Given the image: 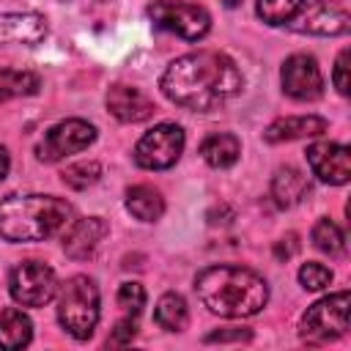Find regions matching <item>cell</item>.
I'll return each mask as SVG.
<instances>
[{"label": "cell", "instance_id": "cell-12", "mask_svg": "<svg viewBox=\"0 0 351 351\" xmlns=\"http://www.w3.org/2000/svg\"><path fill=\"white\" fill-rule=\"evenodd\" d=\"M307 165L315 178L332 186H343L351 178V151L343 143H313L307 148Z\"/></svg>", "mask_w": 351, "mask_h": 351}, {"label": "cell", "instance_id": "cell-14", "mask_svg": "<svg viewBox=\"0 0 351 351\" xmlns=\"http://www.w3.org/2000/svg\"><path fill=\"white\" fill-rule=\"evenodd\" d=\"M104 104L110 110L112 118H118L121 123H143L154 115V101L134 85H112L104 96Z\"/></svg>", "mask_w": 351, "mask_h": 351}, {"label": "cell", "instance_id": "cell-30", "mask_svg": "<svg viewBox=\"0 0 351 351\" xmlns=\"http://www.w3.org/2000/svg\"><path fill=\"white\" fill-rule=\"evenodd\" d=\"M332 82H335V88H337V93L340 96H348V49H343L340 55H337V60H335V69H332Z\"/></svg>", "mask_w": 351, "mask_h": 351}, {"label": "cell", "instance_id": "cell-24", "mask_svg": "<svg viewBox=\"0 0 351 351\" xmlns=\"http://www.w3.org/2000/svg\"><path fill=\"white\" fill-rule=\"evenodd\" d=\"M313 244L321 250V252H326V255H332V258H337V255H343L346 252V236H343V230L332 222V219H326V217H321L315 225H313Z\"/></svg>", "mask_w": 351, "mask_h": 351}, {"label": "cell", "instance_id": "cell-27", "mask_svg": "<svg viewBox=\"0 0 351 351\" xmlns=\"http://www.w3.org/2000/svg\"><path fill=\"white\" fill-rule=\"evenodd\" d=\"M118 307L126 315L137 318L140 310L145 307V288L140 282H121V288H118Z\"/></svg>", "mask_w": 351, "mask_h": 351}, {"label": "cell", "instance_id": "cell-2", "mask_svg": "<svg viewBox=\"0 0 351 351\" xmlns=\"http://www.w3.org/2000/svg\"><path fill=\"white\" fill-rule=\"evenodd\" d=\"M197 299L222 318L258 315L269 302L266 280L244 266H208L195 277Z\"/></svg>", "mask_w": 351, "mask_h": 351}, {"label": "cell", "instance_id": "cell-28", "mask_svg": "<svg viewBox=\"0 0 351 351\" xmlns=\"http://www.w3.org/2000/svg\"><path fill=\"white\" fill-rule=\"evenodd\" d=\"M252 340V332L247 326H228L206 335V343H247Z\"/></svg>", "mask_w": 351, "mask_h": 351}, {"label": "cell", "instance_id": "cell-25", "mask_svg": "<svg viewBox=\"0 0 351 351\" xmlns=\"http://www.w3.org/2000/svg\"><path fill=\"white\" fill-rule=\"evenodd\" d=\"M99 176H101L99 162H74V165H69V167L60 173V181H63L69 189L82 192V189L93 186V184L99 181Z\"/></svg>", "mask_w": 351, "mask_h": 351}, {"label": "cell", "instance_id": "cell-5", "mask_svg": "<svg viewBox=\"0 0 351 351\" xmlns=\"http://www.w3.org/2000/svg\"><path fill=\"white\" fill-rule=\"evenodd\" d=\"M348 329V291H337L332 296L318 299L307 307L299 321V337L307 346H324L343 337Z\"/></svg>", "mask_w": 351, "mask_h": 351}, {"label": "cell", "instance_id": "cell-7", "mask_svg": "<svg viewBox=\"0 0 351 351\" xmlns=\"http://www.w3.org/2000/svg\"><path fill=\"white\" fill-rule=\"evenodd\" d=\"M58 274L41 261H22L8 274V293L22 307H44L58 293Z\"/></svg>", "mask_w": 351, "mask_h": 351}, {"label": "cell", "instance_id": "cell-32", "mask_svg": "<svg viewBox=\"0 0 351 351\" xmlns=\"http://www.w3.org/2000/svg\"><path fill=\"white\" fill-rule=\"evenodd\" d=\"M8 170H11V156H8V151L0 145V181L8 176Z\"/></svg>", "mask_w": 351, "mask_h": 351}, {"label": "cell", "instance_id": "cell-10", "mask_svg": "<svg viewBox=\"0 0 351 351\" xmlns=\"http://www.w3.org/2000/svg\"><path fill=\"white\" fill-rule=\"evenodd\" d=\"M280 82H282V90L296 101H315L324 93L321 66L307 52H296V55L285 58V63L280 69Z\"/></svg>", "mask_w": 351, "mask_h": 351}, {"label": "cell", "instance_id": "cell-9", "mask_svg": "<svg viewBox=\"0 0 351 351\" xmlns=\"http://www.w3.org/2000/svg\"><path fill=\"white\" fill-rule=\"evenodd\" d=\"M96 140V126L82 118H66L55 126H49L36 145V156L41 162H60L71 154L85 151Z\"/></svg>", "mask_w": 351, "mask_h": 351}, {"label": "cell", "instance_id": "cell-8", "mask_svg": "<svg viewBox=\"0 0 351 351\" xmlns=\"http://www.w3.org/2000/svg\"><path fill=\"white\" fill-rule=\"evenodd\" d=\"M184 129L178 123H156L134 145V162L143 170H167L184 151Z\"/></svg>", "mask_w": 351, "mask_h": 351}, {"label": "cell", "instance_id": "cell-26", "mask_svg": "<svg viewBox=\"0 0 351 351\" xmlns=\"http://www.w3.org/2000/svg\"><path fill=\"white\" fill-rule=\"evenodd\" d=\"M299 282H302V288H307V291H324V288L332 282V269L324 266V263L307 261V263H302V269H299Z\"/></svg>", "mask_w": 351, "mask_h": 351}, {"label": "cell", "instance_id": "cell-11", "mask_svg": "<svg viewBox=\"0 0 351 351\" xmlns=\"http://www.w3.org/2000/svg\"><path fill=\"white\" fill-rule=\"evenodd\" d=\"M299 33L313 36H343L351 27V16L343 0H313L293 16Z\"/></svg>", "mask_w": 351, "mask_h": 351}, {"label": "cell", "instance_id": "cell-17", "mask_svg": "<svg viewBox=\"0 0 351 351\" xmlns=\"http://www.w3.org/2000/svg\"><path fill=\"white\" fill-rule=\"evenodd\" d=\"M200 156L208 167H217V170H225V167H233L241 156V143L236 134L230 132H214L208 134L203 143H200Z\"/></svg>", "mask_w": 351, "mask_h": 351}, {"label": "cell", "instance_id": "cell-29", "mask_svg": "<svg viewBox=\"0 0 351 351\" xmlns=\"http://www.w3.org/2000/svg\"><path fill=\"white\" fill-rule=\"evenodd\" d=\"M137 335V318H132V315H126L123 321H118L115 324V329L110 332V337H107V346H126V343H132V337Z\"/></svg>", "mask_w": 351, "mask_h": 351}, {"label": "cell", "instance_id": "cell-3", "mask_svg": "<svg viewBox=\"0 0 351 351\" xmlns=\"http://www.w3.org/2000/svg\"><path fill=\"white\" fill-rule=\"evenodd\" d=\"M71 203L55 195H8L0 200V239L44 241L71 222Z\"/></svg>", "mask_w": 351, "mask_h": 351}, {"label": "cell", "instance_id": "cell-4", "mask_svg": "<svg viewBox=\"0 0 351 351\" xmlns=\"http://www.w3.org/2000/svg\"><path fill=\"white\" fill-rule=\"evenodd\" d=\"M58 321L74 340H88L99 324V285L88 274H74L58 285Z\"/></svg>", "mask_w": 351, "mask_h": 351}, {"label": "cell", "instance_id": "cell-23", "mask_svg": "<svg viewBox=\"0 0 351 351\" xmlns=\"http://www.w3.org/2000/svg\"><path fill=\"white\" fill-rule=\"evenodd\" d=\"M307 0H255V11L266 25H288Z\"/></svg>", "mask_w": 351, "mask_h": 351}, {"label": "cell", "instance_id": "cell-20", "mask_svg": "<svg viewBox=\"0 0 351 351\" xmlns=\"http://www.w3.org/2000/svg\"><path fill=\"white\" fill-rule=\"evenodd\" d=\"M33 340V324L19 307H5L0 310V348L3 351H16L25 348Z\"/></svg>", "mask_w": 351, "mask_h": 351}, {"label": "cell", "instance_id": "cell-16", "mask_svg": "<svg viewBox=\"0 0 351 351\" xmlns=\"http://www.w3.org/2000/svg\"><path fill=\"white\" fill-rule=\"evenodd\" d=\"M326 121L321 115H288L277 118L266 126L263 140L266 143H288V140H302V137H318L326 132Z\"/></svg>", "mask_w": 351, "mask_h": 351}, {"label": "cell", "instance_id": "cell-15", "mask_svg": "<svg viewBox=\"0 0 351 351\" xmlns=\"http://www.w3.org/2000/svg\"><path fill=\"white\" fill-rule=\"evenodd\" d=\"M47 36V19L33 11L0 14V47L3 44H38Z\"/></svg>", "mask_w": 351, "mask_h": 351}, {"label": "cell", "instance_id": "cell-18", "mask_svg": "<svg viewBox=\"0 0 351 351\" xmlns=\"http://www.w3.org/2000/svg\"><path fill=\"white\" fill-rule=\"evenodd\" d=\"M307 192H310V181H307V176L302 170H296V167H277L274 170L271 197H274L277 206L291 208V206L302 203Z\"/></svg>", "mask_w": 351, "mask_h": 351}, {"label": "cell", "instance_id": "cell-6", "mask_svg": "<svg viewBox=\"0 0 351 351\" xmlns=\"http://www.w3.org/2000/svg\"><path fill=\"white\" fill-rule=\"evenodd\" d=\"M148 16L159 30L176 33L184 41H200L211 30V14L186 0H154L148 5Z\"/></svg>", "mask_w": 351, "mask_h": 351}, {"label": "cell", "instance_id": "cell-19", "mask_svg": "<svg viewBox=\"0 0 351 351\" xmlns=\"http://www.w3.org/2000/svg\"><path fill=\"white\" fill-rule=\"evenodd\" d=\"M126 211L140 222H156L165 214V197L151 184H134L126 189Z\"/></svg>", "mask_w": 351, "mask_h": 351}, {"label": "cell", "instance_id": "cell-21", "mask_svg": "<svg viewBox=\"0 0 351 351\" xmlns=\"http://www.w3.org/2000/svg\"><path fill=\"white\" fill-rule=\"evenodd\" d=\"M154 321L165 329V332H181L189 321V310H186V302L181 293L176 291H167L159 296L156 307H154Z\"/></svg>", "mask_w": 351, "mask_h": 351}, {"label": "cell", "instance_id": "cell-31", "mask_svg": "<svg viewBox=\"0 0 351 351\" xmlns=\"http://www.w3.org/2000/svg\"><path fill=\"white\" fill-rule=\"evenodd\" d=\"M296 250H299L296 233H288V236H282V239L274 244V258H277V261H288V258L296 255Z\"/></svg>", "mask_w": 351, "mask_h": 351}, {"label": "cell", "instance_id": "cell-13", "mask_svg": "<svg viewBox=\"0 0 351 351\" xmlns=\"http://www.w3.org/2000/svg\"><path fill=\"white\" fill-rule=\"evenodd\" d=\"M110 233L107 222L101 217H82L66 225L63 233V252L71 261H88L96 255V250L101 247L104 236Z\"/></svg>", "mask_w": 351, "mask_h": 351}, {"label": "cell", "instance_id": "cell-22", "mask_svg": "<svg viewBox=\"0 0 351 351\" xmlns=\"http://www.w3.org/2000/svg\"><path fill=\"white\" fill-rule=\"evenodd\" d=\"M41 80L33 71L25 69H0V101L16 99V96H33L38 93Z\"/></svg>", "mask_w": 351, "mask_h": 351}, {"label": "cell", "instance_id": "cell-1", "mask_svg": "<svg viewBox=\"0 0 351 351\" xmlns=\"http://www.w3.org/2000/svg\"><path fill=\"white\" fill-rule=\"evenodd\" d=\"M241 85L244 77L236 60L217 49H197L176 58L159 80L162 93L173 104L195 112H208L228 104Z\"/></svg>", "mask_w": 351, "mask_h": 351}]
</instances>
